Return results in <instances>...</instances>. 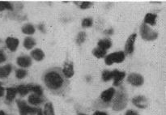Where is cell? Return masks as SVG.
<instances>
[{
  "instance_id": "obj_31",
  "label": "cell",
  "mask_w": 166,
  "mask_h": 115,
  "mask_svg": "<svg viewBox=\"0 0 166 115\" xmlns=\"http://www.w3.org/2000/svg\"><path fill=\"white\" fill-rule=\"evenodd\" d=\"M92 5V3L90 2H83L80 5V8L81 9H88L89 7H91Z\"/></svg>"
},
{
  "instance_id": "obj_1",
  "label": "cell",
  "mask_w": 166,
  "mask_h": 115,
  "mask_svg": "<svg viewBox=\"0 0 166 115\" xmlns=\"http://www.w3.org/2000/svg\"><path fill=\"white\" fill-rule=\"evenodd\" d=\"M45 82L49 88L59 89L63 84V79L56 71H50L45 75Z\"/></svg>"
},
{
  "instance_id": "obj_23",
  "label": "cell",
  "mask_w": 166,
  "mask_h": 115,
  "mask_svg": "<svg viewBox=\"0 0 166 115\" xmlns=\"http://www.w3.org/2000/svg\"><path fill=\"white\" fill-rule=\"evenodd\" d=\"M93 55L96 56L97 58H103L106 55V50H102V49L100 48H96L93 50Z\"/></svg>"
},
{
  "instance_id": "obj_40",
  "label": "cell",
  "mask_w": 166,
  "mask_h": 115,
  "mask_svg": "<svg viewBox=\"0 0 166 115\" xmlns=\"http://www.w3.org/2000/svg\"><path fill=\"white\" fill-rule=\"evenodd\" d=\"M78 115H86V114H79Z\"/></svg>"
},
{
  "instance_id": "obj_14",
  "label": "cell",
  "mask_w": 166,
  "mask_h": 115,
  "mask_svg": "<svg viewBox=\"0 0 166 115\" xmlns=\"http://www.w3.org/2000/svg\"><path fill=\"white\" fill-rule=\"evenodd\" d=\"M28 102L32 105L38 106L42 102V99L41 98V96H38L37 94H32L28 97Z\"/></svg>"
},
{
  "instance_id": "obj_36",
  "label": "cell",
  "mask_w": 166,
  "mask_h": 115,
  "mask_svg": "<svg viewBox=\"0 0 166 115\" xmlns=\"http://www.w3.org/2000/svg\"><path fill=\"white\" fill-rule=\"evenodd\" d=\"M38 28L41 29V31H44V25L43 24H40V25L38 26Z\"/></svg>"
},
{
  "instance_id": "obj_22",
  "label": "cell",
  "mask_w": 166,
  "mask_h": 115,
  "mask_svg": "<svg viewBox=\"0 0 166 115\" xmlns=\"http://www.w3.org/2000/svg\"><path fill=\"white\" fill-rule=\"evenodd\" d=\"M28 88H29V91H32V92H33L35 94H37L38 96H41L42 95V89H41V88L40 86H38V85H31V84H29L28 85Z\"/></svg>"
},
{
  "instance_id": "obj_9",
  "label": "cell",
  "mask_w": 166,
  "mask_h": 115,
  "mask_svg": "<svg viewBox=\"0 0 166 115\" xmlns=\"http://www.w3.org/2000/svg\"><path fill=\"white\" fill-rule=\"evenodd\" d=\"M6 44L7 48L9 49L11 51H16L19 45V40L13 38V37H8L6 40Z\"/></svg>"
},
{
  "instance_id": "obj_26",
  "label": "cell",
  "mask_w": 166,
  "mask_h": 115,
  "mask_svg": "<svg viewBox=\"0 0 166 115\" xmlns=\"http://www.w3.org/2000/svg\"><path fill=\"white\" fill-rule=\"evenodd\" d=\"M17 92L21 95V96H25L26 94H28V92H29V88H28V85L25 86V85H20L17 88Z\"/></svg>"
},
{
  "instance_id": "obj_39",
  "label": "cell",
  "mask_w": 166,
  "mask_h": 115,
  "mask_svg": "<svg viewBox=\"0 0 166 115\" xmlns=\"http://www.w3.org/2000/svg\"><path fill=\"white\" fill-rule=\"evenodd\" d=\"M0 115H6V114H5V113L3 112V111H0Z\"/></svg>"
},
{
  "instance_id": "obj_13",
  "label": "cell",
  "mask_w": 166,
  "mask_h": 115,
  "mask_svg": "<svg viewBox=\"0 0 166 115\" xmlns=\"http://www.w3.org/2000/svg\"><path fill=\"white\" fill-rule=\"evenodd\" d=\"M63 73L67 78H71L74 75V68L72 63H66L64 65Z\"/></svg>"
},
{
  "instance_id": "obj_2",
  "label": "cell",
  "mask_w": 166,
  "mask_h": 115,
  "mask_svg": "<svg viewBox=\"0 0 166 115\" xmlns=\"http://www.w3.org/2000/svg\"><path fill=\"white\" fill-rule=\"evenodd\" d=\"M140 34H141L142 38L146 41H153L157 38V36H158L157 32L150 29L145 24L140 26Z\"/></svg>"
},
{
  "instance_id": "obj_33",
  "label": "cell",
  "mask_w": 166,
  "mask_h": 115,
  "mask_svg": "<svg viewBox=\"0 0 166 115\" xmlns=\"http://www.w3.org/2000/svg\"><path fill=\"white\" fill-rule=\"evenodd\" d=\"M126 115H139V114L133 111V110H128L127 112L126 113Z\"/></svg>"
},
{
  "instance_id": "obj_29",
  "label": "cell",
  "mask_w": 166,
  "mask_h": 115,
  "mask_svg": "<svg viewBox=\"0 0 166 115\" xmlns=\"http://www.w3.org/2000/svg\"><path fill=\"white\" fill-rule=\"evenodd\" d=\"M27 75V72L25 70H22V69H19V70H17L16 71V75L18 79H23L25 78Z\"/></svg>"
},
{
  "instance_id": "obj_6",
  "label": "cell",
  "mask_w": 166,
  "mask_h": 115,
  "mask_svg": "<svg viewBox=\"0 0 166 115\" xmlns=\"http://www.w3.org/2000/svg\"><path fill=\"white\" fill-rule=\"evenodd\" d=\"M128 81L134 86H140L144 83V78L139 74L132 73L128 76Z\"/></svg>"
},
{
  "instance_id": "obj_5",
  "label": "cell",
  "mask_w": 166,
  "mask_h": 115,
  "mask_svg": "<svg viewBox=\"0 0 166 115\" xmlns=\"http://www.w3.org/2000/svg\"><path fill=\"white\" fill-rule=\"evenodd\" d=\"M17 105L19 107V113L21 115H27L28 114H34V113L38 112V110L34 108H32L30 106H28L25 101H17Z\"/></svg>"
},
{
  "instance_id": "obj_30",
  "label": "cell",
  "mask_w": 166,
  "mask_h": 115,
  "mask_svg": "<svg viewBox=\"0 0 166 115\" xmlns=\"http://www.w3.org/2000/svg\"><path fill=\"white\" fill-rule=\"evenodd\" d=\"M85 38H86V34H85V32H81L79 33L78 37H77V40H76V42L78 44H81L83 42L85 41Z\"/></svg>"
},
{
  "instance_id": "obj_7",
  "label": "cell",
  "mask_w": 166,
  "mask_h": 115,
  "mask_svg": "<svg viewBox=\"0 0 166 115\" xmlns=\"http://www.w3.org/2000/svg\"><path fill=\"white\" fill-rule=\"evenodd\" d=\"M136 37H137V35H136L135 33H133V34L130 36L129 38L127 39L125 47V50L126 52V54L131 55V54L133 53V51H134V44H135Z\"/></svg>"
},
{
  "instance_id": "obj_16",
  "label": "cell",
  "mask_w": 166,
  "mask_h": 115,
  "mask_svg": "<svg viewBox=\"0 0 166 115\" xmlns=\"http://www.w3.org/2000/svg\"><path fill=\"white\" fill-rule=\"evenodd\" d=\"M32 56L36 61H41L45 57V55L43 51L40 49H36L33 51L32 52Z\"/></svg>"
},
{
  "instance_id": "obj_25",
  "label": "cell",
  "mask_w": 166,
  "mask_h": 115,
  "mask_svg": "<svg viewBox=\"0 0 166 115\" xmlns=\"http://www.w3.org/2000/svg\"><path fill=\"white\" fill-rule=\"evenodd\" d=\"M45 115H54L53 106L51 103H47L45 106Z\"/></svg>"
},
{
  "instance_id": "obj_8",
  "label": "cell",
  "mask_w": 166,
  "mask_h": 115,
  "mask_svg": "<svg viewBox=\"0 0 166 115\" xmlns=\"http://www.w3.org/2000/svg\"><path fill=\"white\" fill-rule=\"evenodd\" d=\"M133 104L135 105L136 107L140 108V109H144L148 106V102H147V98L144 96H139L135 97L133 101H132Z\"/></svg>"
},
{
  "instance_id": "obj_35",
  "label": "cell",
  "mask_w": 166,
  "mask_h": 115,
  "mask_svg": "<svg viewBox=\"0 0 166 115\" xmlns=\"http://www.w3.org/2000/svg\"><path fill=\"white\" fill-rule=\"evenodd\" d=\"M3 94H4V88H3V87H2V85L0 84V97L3 96Z\"/></svg>"
},
{
  "instance_id": "obj_32",
  "label": "cell",
  "mask_w": 166,
  "mask_h": 115,
  "mask_svg": "<svg viewBox=\"0 0 166 115\" xmlns=\"http://www.w3.org/2000/svg\"><path fill=\"white\" fill-rule=\"evenodd\" d=\"M6 61V56L2 50H0V63Z\"/></svg>"
},
{
  "instance_id": "obj_28",
  "label": "cell",
  "mask_w": 166,
  "mask_h": 115,
  "mask_svg": "<svg viewBox=\"0 0 166 115\" xmlns=\"http://www.w3.org/2000/svg\"><path fill=\"white\" fill-rule=\"evenodd\" d=\"M92 25V19L91 18H86L82 22V26L84 28H88V27H91Z\"/></svg>"
},
{
  "instance_id": "obj_20",
  "label": "cell",
  "mask_w": 166,
  "mask_h": 115,
  "mask_svg": "<svg viewBox=\"0 0 166 115\" xmlns=\"http://www.w3.org/2000/svg\"><path fill=\"white\" fill-rule=\"evenodd\" d=\"M22 32L25 34H28V35H31V34H33L35 32V29L33 26L30 24H25V26H23L22 28Z\"/></svg>"
},
{
  "instance_id": "obj_10",
  "label": "cell",
  "mask_w": 166,
  "mask_h": 115,
  "mask_svg": "<svg viewBox=\"0 0 166 115\" xmlns=\"http://www.w3.org/2000/svg\"><path fill=\"white\" fill-rule=\"evenodd\" d=\"M114 93H115V90L113 89V88H110L105 90V92L102 93V94H101V99L105 102H109L110 101H111L112 97L114 95Z\"/></svg>"
},
{
  "instance_id": "obj_38",
  "label": "cell",
  "mask_w": 166,
  "mask_h": 115,
  "mask_svg": "<svg viewBox=\"0 0 166 115\" xmlns=\"http://www.w3.org/2000/svg\"><path fill=\"white\" fill-rule=\"evenodd\" d=\"M38 115H43V113H42L41 109H38Z\"/></svg>"
},
{
  "instance_id": "obj_15",
  "label": "cell",
  "mask_w": 166,
  "mask_h": 115,
  "mask_svg": "<svg viewBox=\"0 0 166 115\" xmlns=\"http://www.w3.org/2000/svg\"><path fill=\"white\" fill-rule=\"evenodd\" d=\"M156 20H157V15L152 14V13H148L146 15L144 18V22L145 24H148L150 25H155L156 24Z\"/></svg>"
},
{
  "instance_id": "obj_12",
  "label": "cell",
  "mask_w": 166,
  "mask_h": 115,
  "mask_svg": "<svg viewBox=\"0 0 166 115\" xmlns=\"http://www.w3.org/2000/svg\"><path fill=\"white\" fill-rule=\"evenodd\" d=\"M32 63L31 58L28 56H22L17 58V64L22 67H28Z\"/></svg>"
},
{
  "instance_id": "obj_24",
  "label": "cell",
  "mask_w": 166,
  "mask_h": 115,
  "mask_svg": "<svg viewBox=\"0 0 166 115\" xmlns=\"http://www.w3.org/2000/svg\"><path fill=\"white\" fill-rule=\"evenodd\" d=\"M13 10L12 5L9 2H4V1H0V12L3 10Z\"/></svg>"
},
{
  "instance_id": "obj_17",
  "label": "cell",
  "mask_w": 166,
  "mask_h": 115,
  "mask_svg": "<svg viewBox=\"0 0 166 115\" xmlns=\"http://www.w3.org/2000/svg\"><path fill=\"white\" fill-rule=\"evenodd\" d=\"M16 93H17V89L14 88H9L6 89V99L7 101H12L15 98Z\"/></svg>"
},
{
  "instance_id": "obj_18",
  "label": "cell",
  "mask_w": 166,
  "mask_h": 115,
  "mask_svg": "<svg viewBox=\"0 0 166 115\" xmlns=\"http://www.w3.org/2000/svg\"><path fill=\"white\" fill-rule=\"evenodd\" d=\"M112 45V42L110 41L109 39H104V40H100V42H98V46L99 48L102 49L106 50L108 49H110Z\"/></svg>"
},
{
  "instance_id": "obj_19",
  "label": "cell",
  "mask_w": 166,
  "mask_h": 115,
  "mask_svg": "<svg viewBox=\"0 0 166 115\" xmlns=\"http://www.w3.org/2000/svg\"><path fill=\"white\" fill-rule=\"evenodd\" d=\"M12 70L11 65H6L3 67H0V77H6Z\"/></svg>"
},
{
  "instance_id": "obj_3",
  "label": "cell",
  "mask_w": 166,
  "mask_h": 115,
  "mask_svg": "<svg viewBox=\"0 0 166 115\" xmlns=\"http://www.w3.org/2000/svg\"><path fill=\"white\" fill-rule=\"evenodd\" d=\"M125 59V54L123 52H116V53H113L111 55H108L105 58V63L107 65H112L113 63H120L123 62Z\"/></svg>"
},
{
  "instance_id": "obj_27",
  "label": "cell",
  "mask_w": 166,
  "mask_h": 115,
  "mask_svg": "<svg viewBox=\"0 0 166 115\" xmlns=\"http://www.w3.org/2000/svg\"><path fill=\"white\" fill-rule=\"evenodd\" d=\"M113 78V71L105 70L102 74V79L104 81H109Z\"/></svg>"
},
{
  "instance_id": "obj_37",
  "label": "cell",
  "mask_w": 166,
  "mask_h": 115,
  "mask_svg": "<svg viewBox=\"0 0 166 115\" xmlns=\"http://www.w3.org/2000/svg\"><path fill=\"white\" fill-rule=\"evenodd\" d=\"M105 33H107V34H112V33H113V30H112V29H110V30H108V31H106V32H105Z\"/></svg>"
},
{
  "instance_id": "obj_4",
  "label": "cell",
  "mask_w": 166,
  "mask_h": 115,
  "mask_svg": "<svg viewBox=\"0 0 166 115\" xmlns=\"http://www.w3.org/2000/svg\"><path fill=\"white\" fill-rule=\"evenodd\" d=\"M126 103H127L126 96L123 93H120L114 101L113 106V109L114 110H121V109H124L126 106Z\"/></svg>"
},
{
  "instance_id": "obj_11",
  "label": "cell",
  "mask_w": 166,
  "mask_h": 115,
  "mask_svg": "<svg viewBox=\"0 0 166 115\" xmlns=\"http://www.w3.org/2000/svg\"><path fill=\"white\" fill-rule=\"evenodd\" d=\"M125 77V72L123 71H119V70H113V78L114 79V85L118 86L122 82V80L124 79Z\"/></svg>"
},
{
  "instance_id": "obj_34",
  "label": "cell",
  "mask_w": 166,
  "mask_h": 115,
  "mask_svg": "<svg viewBox=\"0 0 166 115\" xmlns=\"http://www.w3.org/2000/svg\"><path fill=\"white\" fill-rule=\"evenodd\" d=\"M93 115H108L105 112H100V111H97L93 114Z\"/></svg>"
},
{
  "instance_id": "obj_21",
  "label": "cell",
  "mask_w": 166,
  "mask_h": 115,
  "mask_svg": "<svg viewBox=\"0 0 166 115\" xmlns=\"http://www.w3.org/2000/svg\"><path fill=\"white\" fill-rule=\"evenodd\" d=\"M36 45V42H35L34 39H32V37H27L25 39V42H24V46L25 48L28 49V50H31L34 45Z\"/></svg>"
}]
</instances>
